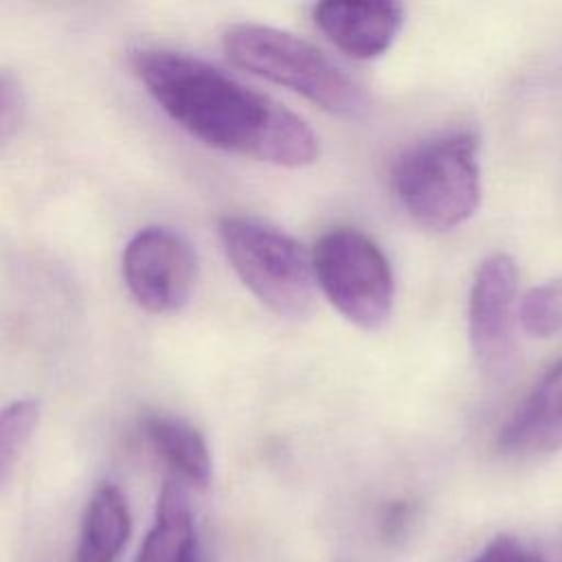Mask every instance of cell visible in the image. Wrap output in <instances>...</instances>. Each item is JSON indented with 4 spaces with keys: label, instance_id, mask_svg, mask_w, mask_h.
<instances>
[{
    "label": "cell",
    "instance_id": "obj_1",
    "mask_svg": "<svg viewBox=\"0 0 562 562\" xmlns=\"http://www.w3.org/2000/svg\"><path fill=\"white\" fill-rule=\"evenodd\" d=\"M132 66L151 99L211 147L292 169L318 158V138L301 116L195 55L140 48Z\"/></svg>",
    "mask_w": 562,
    "mask_h": 562
},
{
    "label": "cell",
    "instance_id": "obj_13",
    "mask_svg": "<svg viewBox=\"0 0 562 562\" xmlns=\"http://www.w3.org/2000/svg\"><path fill=\"white\" fill-rule=\"evenodd\" d=\"M518 321L536 338L562 334V279L527 290L518 301Z\"/></svg>",
    "mask_w": 562,
    "mask_h": 562
},
{
    "label": "cell",
    "instance_id": "obj_2",
    "mask_svg": "<svg viewBox=\"0 0 562 562\" xmlns=\"http://www.w3.org/2000/svg\"><path fill=\"white\" fill-rule=\"evenodd\" d=\"M479 145L452 130L411 145L393 165L391 187L415 224L443 233L470 220L481 200Z\"/></svg>",
    "mask_w": 562,
    "mask_h": 562
},
{
    "label": "cell",
    "instance_id": "obj_9",
    "mask_svg": "<svg viewBox=\"0 0 562 562\" xmlns=\"http://www.w3.org/2000/svg\"><path fill=\"white\" fill-rule=\"evenodd\" d=\"M496 446L509 457L562 450V358L553 362L501 428Z\"/></svg>",
    "mask_w": 562,
    "mask_h": 562
},
{
    "label": "cell",
    "instance_id": "obj_4",
    "mask_svg": "<svg viewBox=\"0 0 562 562\" xmlns=\"http://www.w3.org/2000/svg\"><path fill=\"white\" fill-rule=\"evenodd\" d=\"M222 248L241 283L277 316L303 318L314 307V263L288 233L255 217L226 215Z\"/></svg>",
    "mask_w": 562,
    "mask_h": 562
},
{
    "label": "cell",
    "instance_id": "obj_12",
    "mask_svg": "<svg viewBox=\"0 0 562 562\" xmlns=\"http://www.w3.org/2000/svg\"><path fill=\"white\" fill-rule=\"evenodd\" d=\"M143 432L151 450L171 470L178 483L206 487L211 481V454L204 435L187 419L176 415H149Z\"/></svg>",
    "mask_w": 562,
    "mask_h": 562
},
{
    "label": "cell",
    "instance_id": "obj_5",
    "mask_svg": "<svg viewBox=\"0 0 562 562\" xmlns=\"http://www.w3.org/2000/svg\"><path fill=\"white\" fill-rule=\"evenodd\" d=\"M316 283L353 325L380 329L393 310L395 283L382 248L358 228H331L312 252Z\"/></svg>",
    "mask_w": 562,
    "mask_h": 562
},
{
    "label": "cell",
    "instance_id": "obj_6",
    "mask_svg": "<svg viewBox=\"0 0 562 562\" xmlns=\"http://www.w3.org/2000/svg\"><path fill=\"white\" fill-rule=\"evenodd\" d=\"M195 255L189 241L165 226L138 231L123 252V279L132 299L151 314L182 310L195 285Z\"/></svg>",
    "mask_w": 562,
    "mask_h": 562
},
{
    "label": "cell",
    "instance_id": "obj_14",
    "mask_svg": "<svg viewBox=\"0 0 562 562\" xmlns=\"http://www.w3.org/2000/svg\"><path fill=\"white\" fill-rule=\"evenodd\" d=\"M40 419L35 400H15L2 408L0 415V474L9 479L13 463L20 459Z\"/></svg>",
    "mask_w": 562,
    "mask_h": 562
},
{
    "label": "cell",
    "instance_id": "obj_11",
    "mask_svg": "<svg viewBox=\"0 0 562 562\" xmlns=\"http://www.w3.org/2000/svg\"><path fill=\"white\" fill-rule=\"evenodd\" d=\"M132 531L123 492L114 483L94 487L81 518L72 562H116Z\"/></svg>",
    "mask_w": 562,
    "mask_h": 562
},
{
    "label": "cell",
    "instance_id": "obj_7",
    "mask_svg": "<svg viewBox=\"0 0 562 562\" xmlns=\"http://www.w3.org/2000/svg\"><path fill=\"white\" fill-rule=\"evenodd\" d=\"M516 290L518 268L509 255L494 252L481 261L468 299V334L479 367L494 378L514 364Z\"/></svg>",
    "mask_w": 562,
    "mask_h": 562
},
{
    "label": "cell",
    "instance_id": "obj_8",
    "mask_svg": "<svg viewBox=\"0 0 562 562\" xmlns=\"http://www.w3.org/2000/svg\"><path fill=\"white\" fill-rule=\"evenodd\" d=\"M314 22L325 37L353 59H373L391 48L402 22L404 7L397 2H321Z\"/></svg>",
    "mask_w": 562,
    "mask_h": 562
},
{
    "label": "cell",
    "instance_id": "obj_17",
    "mask_svg": "<svg viewBox=\"0 0 562 562\" xmlns=\"http://www.w3.org/2000/svg\"><path fill=\"white\" fill-rule=\"evenodd\" d=\"M411 516H413V509H411L408 503L397 501V503L389 505V509H386V514L382 518V536L389 538V540L391 538H400L404 533Z\"/></svg>",
    "mask_w": 562,
    "mask_h": 562
},
{
    "label": "cell",
    "instance_id": "obj_15",
    "mask_svg": "<svg viewBox=\"0 0 562 562\" xmlns=\"http://www.w3.org/2000/svg\"><path fill=\"white\" fill-rule=\"evenodd\" d=\"M470 562H544L542 555L514 536H496Z\"/></svg>",
    "mask_w": 562,
    "mask_h": 562
},
{
    "label": "cell",
    "instance_id": "obj_10",
    "mask_svg": "<svg viewBox=\"0 0 562 562\" xmlns=\"http://www.w3.org/2000/svg\"><path fill=\"white\" fill-rule=\"evenodd\" d=\"M134 562H206L189 496L176 479L162 483L154 522Z\"/></svg>",
    "mask_w": 562,
    "mask_h": 562
},
{
    "label": "cell",
    "instance_id": "obj_16",
    "mask_svg": "<svg viewBox=\"0 0 562 562\" xmlns=\"http://www.w3.org/2000/svg\"><path fill=\"white\" fill-rule=\"evenodd\" d=\"M22 110H24V99L18 81L9 75L2 72L0 79V134L7 140L20 125L22 121Z\"/></svg>",
    "mask_w": 562,
    "mask_h": 562
},
{
    "label": "cell",
    "instance_id": "obj_3",
    "mask_svg": "<svg viewBox=\"0 0 562 562\" xmlns=\"http://www.w3.org/2000/svg\"><path fill=\"white\" fill-rule=\"evenodd\" d=\"M228 59L277 86H283L321 110L360 119L369 110L362 86L310 42L263 24H233L222 37Z\"/></svg>",
    "mask_w": 562,
    "mask_h": 562
}]
</instances>
